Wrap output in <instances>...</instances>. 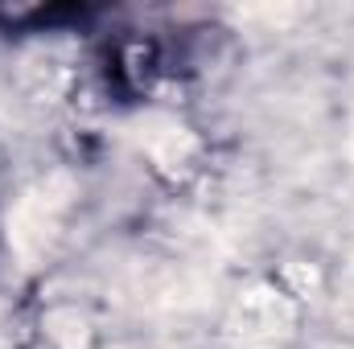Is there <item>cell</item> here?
<instances>
[{
	"mask_svg": "<svg viewBox=\"0 0 354 349\" xmlns=\"http://www.w3.org/2000/svg\"><path fill=\"white\" fill-rule=\"evenodd\" d=\"M71 201H75V181L66 173L46 177L17 197V206L8 210V247L17 251V259L25 267H33L50 251Z\"/></svg>",
	"mask_w": 354,
	"mask_h": 349,
	"instance_id": "6da1fadb",
	"label": "cell"
},
{
	"mask_svg": "<svg viewBox=\"0 0 354 349\" xmlns=\"http://www.w3.org/2000/svg\"><path fill=\"white\" fill-rule=\"evenodd\" d=\"M288 329H292V308H288L284 296H276V292H268V288H252V292L239 300L235 317H231V333L243 341V349L276 346Z\"/></svg>",
	"mask_w": 354,
	"mask_h": 349,
	"instance_id": "7a4b0ae2",
	"label": "cell"
},
{
	"mask_svg": "<svg viewBox=\"0 0 354 349\" xmlns=\"http://www.w3.org/2000/svg\"><path fill=\"white\" fill-rule=\"evenodd\" d=\"M136 140L153 157V165L165 169V173H177L194 157V148H198V140L177 119H169V115H140L136 119Z\"/></svg>",
	"mask_w": 354,
	"mask_h": 349,
	"instance_id": "3957f363",
	"label": "cell"
},
{
	"mask_svg": "<svg viewBox=\"0 0 354 349\" xmlns=\"http://www.w3.org/2000/svg\"><path fill=\"white\" fill-rule=\"evenodd\" d=\"M46 329L58 341V349H87V321L75 308H54L46 317Z\"/></svg>",
	"mask_w": 354,
	"mask_h": 349,
	"instance_id": "277c9868",
	"label": "cell"
}]
</instances>
